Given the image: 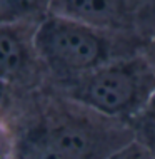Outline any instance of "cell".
Returning a JSON list of instances; mask_svg holds the SVG:
<instances>
[{"label":"cell","instance_id":"cell-1","mask_svg":"<svg viewBox=\"0 0 155 159\" xmlns=\"http://www.w3.org/2000/svg\"><path fill=\"white\" fill-rule=\"evenodd\" d=\"M14 157L107 159L132 143L130 122L97 112L50 85L40 89L14 127Z\"/></svg>","mask_w":155,"mask_h":159},{"label":"cell","instance_id":"cell-2","mask_svg":"<svg viewBox=\"0 0 155 159\" xmlns=\"http://www.w3.org/2000/svg\"><path fill=\"white\" fill-rule=\"evenodd\" d=\"M37 49L49 70V84H65L115 59L137 54L144 39L97 29L68 17L47 14L37 25Z\"/></svg>","mask_w":155,"mask_h":159},{"label":"cell","instance_id":"cell-3","mask_svg":"<svg viewBox=\"0 0 155 159\" xmlns=\"http://www.w3.org/2000/svg\"><path fill=\"white\" fill-rule=\"evenodd\" d=\"M55 91L109 117L130 122L155 94V70L144 49L115 59L65 84H49Z\"/></svg>","mask_w":155,"mask_h":159},{"label":"cell","instance_id":"cell-4","mask_svg":"<svg viewBox=\"0 0 155 159\" xmlns=\"http://www.w3.org/2000/svg\"><path fill=\"white\" fill-rule=\"evenodd\" d=\"M49 12L145 42L155 34V8L144 0H50Z\"/></svg>","mask_w":155,"mask_h":159},{"label":"cell","instance_id":"cell-5","mask_svg":"<svg viewBox=\"0 0 155 159\" xmlns=\"http://www.w3.org/2000/svg\"><path fill=\"white\" fill-rule=\"evenodd\" d=\"M38 22L0 24V79L25 91L49 85V70L37 49Z\"/></svg>","mask_w":155,"mask_h":159},{"label":"cell","instance_id":"cell-6","mask_svg":"<svg viewBox=\"0 0 155 159\" xmlns=\"http://www.w3.org/2000/svg\"><path fill=\"white\" fill-rule=\"evenodd\" d=\"M38 91H25L0 79V121L14 129L20 117L27 112Z\"/></svg>","mask_w":155,"mask_h":159},{"label":"cell","instance_id":"cell-7","mask_svg":"<svg viewBox=\"0 0 155 159\" xmlns=\"http://www.w3.org/2000/svg\"><path fill=\"white\" fill-rule=\"evenodd\" d=\"M49 8L50 0H0V24L40 22Z\"/></svg>","mask_w":155,"mask_h":159},{"label":"cell","instance_id":"cell-8","mask_svg":"<svg viewBox=\"0 0 155 159\" xmlns=\"http://www.w3.org/2000/svg\"><path fill=\"white\" fill-rule=\"evenodd\" d=\"M133 137L147 151L149 157H155V94L150 102L130 121Z\"/></svg>","mask_w":155,"mask_h":159},{"label":"cell","instance_id":"cell-9","mask_svg":"<svg viewBox=\"0 0 155 159\" xmlns=\"http://www.w3.org/2000/svg\"><path fill=\"white\" fill-rule=\"evenodd\" d=\"M14 149H15L14 129L3 121H0V159L14 157Z\"/></svg>","mask_w":155,"mask_h":159},{"label":"cell","instance_id":"cell-10","mask_svg":"<svg viewBox=\"0 0 155 159\" xmlns=\"http://www.w3.org/2000/svg\"><path fill=\"white\" fill-rule=\"evenodd\" d=\"M144 54L147 55L149 62L152 64V67L155 70V34L147 40V44L144 45Z\"/></svg>","mask_w":155,"mask_h":159},{"label":"cell","instance_id":"cell-11","mask_svg":"<svg viewBox=\"0 0 155 159\" xmlns=\"http://www.w3.org/2000/svg\"><path fill=\"white\" fill-rule=\"evenodd\" d=\"M144 2H145V3H149L150 7H153V8H155V0H144Z\"/></svg>","mask_w":155,"mask_h":159}]
</instances>
